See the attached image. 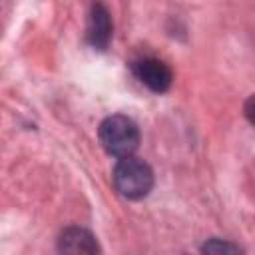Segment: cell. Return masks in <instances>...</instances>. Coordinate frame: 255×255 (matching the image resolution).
I'll return each mask as SVG.
<instances>
[{"label": "cell", "instance_id": "cell-1", "mask_svg": "<svg viewBox=\"0 0 255 255\" xmlns=\"http://www.w3.org/2000/svg\"><path fill=\"white\" fill-rule=\"evenodd\" d=\"M112 181H114L116 191L124 199L137 201V199H143L151 191L153 171L143 159L126 155V157L118 159L114 173H112Z\"/></svg>", "mask_w": 255, "mask_h": 255}, {"label": "cell", "instance_id": "cell-2", "mask_svg": "<svg viewBox=\"0 0 255 255\" xmlns=\"http://www.w3.org/2000/svg\"><path fill=\"white\" fill-rule=\"evenodd\" d=\"M98 137L102 147L114 157L131 155L139 145L137 124L131 118L122 114L108 116L98 128Z\"/></svg>", "mask_w": 255, "mask_h": 255}, {"label": "cell", "instance_id": "cell-3", "mask_svg": "<svg viewBox=\"0 0 255 255\" xmlns=\"http://www.w3.org/2000/svg\"><path fill=\"white\" fill-rule=\"evenodd\" d=\"M131 72L133 76L151 92L155 94H163L169 90L173 74L169 70V66L153 56H141L137 60L131 62Z\"/></svg>", "mask_w": 255, "mask_h": 255}, {"label": "cell", "instance_id": "cell-4", "mask_svg": "<svg viewBox=\"0 0 255 255\" xmlns=\"http://www.w3.org/2000/svg\"><path fill=\"white\" fill-rule=\"evenodd\" d=\"M88 42L96 50H106L112 40V18L104 4L96 2L90 8L88 16V30H86Z\"/></svg>", "mask_w": 255, "mask_h": 255}, {"label": "cell", "instance_id": "cell-5", "mask_svg": "<svg viewBox=\"0 0 255 255\" xmlns=\"http://www.w3.org/2000/svg\"><path fill=\"white\" fill-rule=\"evenodd\" d=\"M58 251L72 255H94L100 253V245L96 237L84 227H66L58 237Z\"/></svg>", "mask_w": 255, "mask_h": 255}, {"label": "cell", "instance_id": "cell-6", "mask_svg": "<svg viewBox=\"0 0 255 255\" xmlns=\"http://www.w3.org/2000/svg\"><path fill=\"white\" fill-rule=\"evenodd\" d=\"M203 253H241L243 249L239 245H233L229 241H221V239H209L201 245Z\"/></svg>", "mask_w": 255, "mask_h": 255}, {"label": "cell", "instance_id": "cell-7", "mask_svg": "<svg viewBox=\"0 0 255 255\" xmlns=\"http://www.w3.org/2000/svg\"><path fill=\"white\" fill-rule=\"evenodd\" d=\"M243 112H245V118L249 120V124L255 128V96L247 98V102L243 106Z\"/></svg>", "mask_w": 255, "mask_h": 255}]
</instances>
